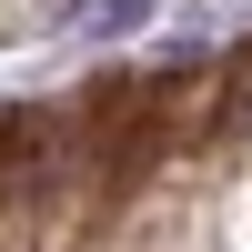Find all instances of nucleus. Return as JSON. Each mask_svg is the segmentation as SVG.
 Segmentation results:
<instances>
[{
  "mask_svg": "<svg viewBox=\"0 0 252 252\" xmlns=\"http://www.w3.org/2000/svg\"><path fill=\"white\" fill-rule=\"evenodd\" d=\"M152 10L161 0H91L81 20H91V40H131V31H152Z\"/></svg>",
  "mask_w": 252,
  "mask_h": 252,
  "instance_id": "f257e3e1",
  "label": "nucleus"
}]
</instances>
